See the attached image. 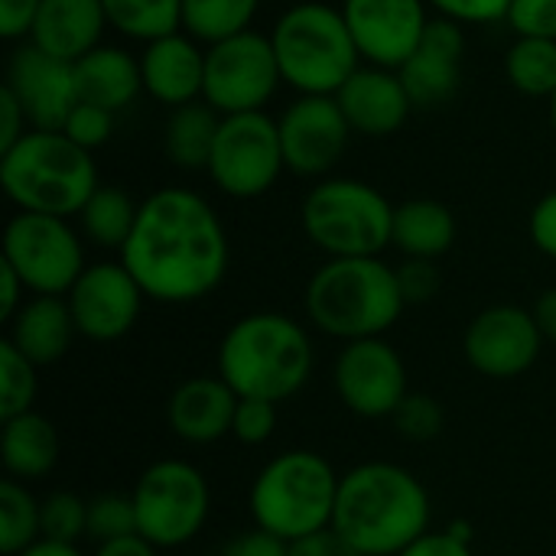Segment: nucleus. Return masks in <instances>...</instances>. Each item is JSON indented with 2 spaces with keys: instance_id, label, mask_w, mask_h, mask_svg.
I'll return each mask as SVG.
<instances>
[{
  "instance_id": "nucleus-30",
  "label": "nucleus",
  "mask_w": 556,
  "mask_h": 556,
  "mask_svg": "<svg viewBox=\"0 0 556 556\" xmlns=\"http://www.w3.org/2000/svg\"><path fill=\"white\" fill-rule=\"evenodd\" d=\"M505 75L515 91L551 101L556 94V39L515 36L505 55Z\"/></svg>"
},
{
  "instance_id": "nucleus-37",
  "label": "nucleus",
  "mask_w": 556,
  "mask_h": 556,
  "mask_svg": "<svg viewBox=\"0 0 556 556\" xmlns=\"http://www.w3.org/2000/svg\"><path fill=\"white\" fill-rule=\"evenodd\" d=\"M394 430L410 440V443H430L443 433V424H446V414L440 407L437 397L430 394H407L401 401V407L394 410Z\"/></svg>"
},
{
  "instance_id": "nucleus-32",
  "label": "nucleus",
  "mask_w": 556,
  "mask_h": 556,
  "mask_svg": "<svg viewBox=\"0 0 556 556\" xmlns=\"http://www.w3.org/2000/svg\"><path fill=\"white\" fill-rule=\"evenodd\" d=\"M108 26L127 39L153 42L182 29V0H101Z\"/></svg>"
},
{
  "instance_id": "nucleus-5",
  "label": "nucleus",
  "mask_w": 556,
  "mask_h": 556,
  "mask_svg": "<svg viewBox=\"0 0 556 556\" xmlns=\"http://www.w3.org/2000/svg\"><path fill=\"white\" fill-rule=\"evenodd\" d=\"M0 186L20 212L72 218L101 182L91 150L62 130H29L0 153Z\"/></svg>"
},
{
  "instance_id": "nucleus-35",
  "label": "nucleus",
  "mask_w": 556,
  "mask_h": 556,
  "mask_svg": "<svg viewBox=\"0 0 556 556\" xmlns=\"http://www.w3.org/2000/svg\"><path fill=\"white\" fill-rule=\"evenodd\" d=\"M39 528L42 541L75 544L88 538V502L72 492H52L39 502Z\"/></svg>"
},
{
  "instance_id": "nucleus-51",
  "label": "nucleus",
  "mask_w": 556,
  "mask_h": 556,
  "mask_svg": "<svg viewBox=\"0 0 556 556\" xmlns=\"http://www.w3.org/2000/svg\"><path fill=\"white\" fill-rule=\"evenodd\" d=\"M94 556H156V547L143 541L140 534H134V538H121L111 544H98Z\"/></svg>"
},
{
  "instance_id": "nucleus-49",
  "label": "nucleus",
  "mask_w": 556,
  "mask_h": 556,
  "mask_svg": "<svg viewBox=\"0 0 556 556\" xmlns=\"http://www.w3.org/2000/svg\"><path fill=\"white\" fill-rule=\"evenodd\" d=\"M0 319L3 323H10L16 313H20V306L26 303L23 300V293H26V287H23V280L16 277V270L13 267H7L3 261H0Z\"/></svg>"
},
{
  "instance_id": "nucleus-38",
  "label": "nucleus",
  "mask_w": 556,
  "mask_h": 556,
  "mask_svg": "<svg viewBox=\"0 0 556 556\" xmlns=\"http://www.w3.org/2000/svg\"><path fill=\"white\" fill-rule=\"evenodd\" d=\"M62 134H65L68 140H75L78 147H85V150L94 153V150L104 147V143L111 140V134H114V111L98 108V104H91V101H78V104L72 108V114H68Z\"/></svg>"
},
{
  "instance_id": "nucleus-13",
  "label": "nucleus",
  "mask_w": 556,
  "mask_h": 556,
  "mask_svg": "<svg viewBox=\"0 0 556 556\" xmlns=\"http://www.w3.org/2000/svg\"><path fill=\"white\" fill-rule=\"evenodd\" d=\"M332 381L339 401L365 420L394 417L407 391V368L397 349L384 339H358L345 342L336 358Z\"/></svg>"
},
{
  "instance_id": "nucleus-3",
  "label": "nucleus",
  "mask_w": 556,
  "mask_h": 556,
  "mask_svg": "<svg viewBox=\"0 0 556 556\" xmlns=\"http://www.w3.org/2000/svg\"><path fill=\"white\" fill-rule=\"evenodd\" d=\"M313 375L309 332L283 313L241 316L218 345V378L238 397L290 401Z\"/></svg>"
},
{
  "instance_id": "nucleus-50",
  "label": "nucleus",
  "mask_w": 556,
  "mask_h": 556,
  "mask_svg": "<svg viewBox=\"0 0 556 556\" xmlns=\"http://www.w3.org/2000/svg\"><path fill=\"white\" fill-rule=\"evenodd\" d=\"M534 319H538V329L544 336V342H554L556 345V287L554 290H544L534 303Z\"/></svg>"
},
{
  "instance_id": "nucleus-48",
  "label": "nucleus",
  "mask_w": 556,
  "mask_h": 556,
  "mask_svg": "<svg viewBox=\"0 0 556 556\" xmlns=\"http://www.w3.org/2000/svg\"><path fill=\"white\" fill-rule=\"evenodd\" d=\"M290 556H365L362 551H355L345 538H339L332 528L319 531L313 538H303L296 544H290Z\"/></svg>"
},
{
  "instance_id": "nucleus-45",
  "label": "nucleus",
  "mask_w": 556,
  "mask_h": 556,
  "mask_svg": "<svg viewBox=\"0 0 556 556\" xmlns=\"http://www.w3.org/2000/svg\"><path fill=\"white\" fill-rule=\"evenodd\" d=\"M531 241L541 254L556 261V189L547 192L544 199H538L534 212H531Z\"/></svg>"
},
{
  "instance_id": "nucleus-42",
  "label": "nucleus",
  "mask_w": 556,
  "mask_h": 556,
  "mask_svg": "<svg viewBox=\"0 0 556 556\" xmlns=\"http://www.w3.org/2000/svg\"><path fill=\"white\" fill-rule=\"evenodd\" d=\"M440 16L456 23H498L508 16L511 0H427Z\"/></svg>"
},
{
  "instance_id": "nucleus-44",
  "label": "nucleus",
  "mask_w": 556,
  "mask_h": 556,
  "mask_svg": "<svg viewBox=\"0 0 556 556\" xmlns=\"http://www.w3.org/2000/svg\"><path fill=\"white\" fill-rule=\"evenodd\" d=\"M42 0H0V36L16 42L29 39Z\"/></svg>"
},
{
  "instance_id": "nucleus-28",
  "label": "nucleus",
  "mask_w": 556,
  "mask_h": 556,
  "mask_svg": "<svg viewBox=\"0 0 556 556\" xmlns=\"http://www.w3.org/2000/svg\"><path fill=\"white\" fill-rule=\"evenodd\" d=\"M218 127H222V114L208 101L173 108L163 134L166 160L179 169H208Z\"/></svg>"
},
{
  "instance_id": "nucleus-41",
  "label": "nucleus",
  "mask_w": 556,
  "mask_h": 556,
  "mask_svg": "<svg viewBox=\"0 0 556 556\" xmlns=\"http://www.w3.org/2000/svg\"><path fill=\"white\" fill-rule=\"evenodd\" d=\"M505 23L515 36L556 39V0H511Z\"/></svg>"
},
{
  "instance_id": "nucleus-8",
  "label": "nucleus",
  "mask_w": 556,
  "mask_h": 556,
  "mask_svg": "<svg viewBox=\"0 0 556 556\" xmlns=\"http://www.w3.org/2000/svg\"><path fill=\"white\" fill-rule=\"evenodd\" d=\"M394 208L381 189L339 176L319 179L300 208L306 238L329 257H381L394 241Z\"/></svg>"
},
{
  "instance_id": "nucleus-18",
  "label": "nucleus",
  "mask_w": 556,
  "mask_h": 556,
  "mask_svg": "<svg viewBox=\"0 0 556 556\" xmlns=\"http://www.w3.org/2000/svg\"><path fill=\"white\" fill-rule=\"evenodd\" d=\"M3 85L23 104L33 130H62L72 108L81 101L78 81H75V65L42 52L29 39L10 52Z\"/></svg>"
},
{
  "instance_id": "nucleus-26",
  "label": "nucleus",
  "mask_w": 556,
  "mask_h": 556,
  "mask_svg": "<svg viewBox=\"0 0 556 556\" xmlns=\"http://www.w3.org/2000/svg\"><path fill=\"white\" fill-rule=\"evenodd\" d=\"M0 459L10 479L36 482L46 479L59 463V433L52 420L36 410L3 420L0 430Z\"/></svg>"
},
{
  "instance_id": "nucleus-22",
  "label": "nucleus",
  "mask_w": 556,
  "mask_h": 556,
  "mask_svg": "<svg viewBox=\"0 0 556 556\" xmlns=\"http://www.w3.org/2000/svg\"><path fill=\"white\" fill-rule=\"evenodd\" d=\"M238 394L225 378H189L182 381L166 404V420L173 437L192 446H208L218 443L222 437L231 433L235 427V410H238Z\"/></svg>"
},
{
  "instance_id": "nucleus-19",
  "label": "nucleus",
  "mask_w": 556,
  "mask_h": 556,
  "mask_svg": "<svg viewBox=\"0 0 556 556\" xmlns=\"http://www.w3.org/2000/svg\"><path fill=\"white\" fill-rule=\"evenodd\" d=\"M466 26L446 16H430L417 52L397 68L414 108H440L453 101L463 81Z\"/></svg>"
},
{
  "instance_id": "nucleus-2",
  "label": "nucleus",
  "mask_w": 556,
  "mask_h": 556,
  "mask_svg": "<svg viewBox=\"0 0 556 556\" xmlns=\"http://www.w3.org/2000/svg\"><path fill=\"white\" fill-rule=\"evenodd\" d=\"M424 482L394 463H362L339 482L332 531L365 556H397L430 534Z\"/></svg>"
},
{
  "instance_id": "nucleus-1",
  "label": "nucleus",
  "mask_w": 556,
  "mask_h": 556,
  "mask_svg": "<svg viewBox=\"0 0 556 556\" xmlns=\"http://www.w3.org/2000/svg\"><path fill=\"white\" fill-rule=\"evenodd\" d=\"M121 264L147 300L195 303L215 293L228 274V231L208 199L166 186L140 202L137 225L121 248Z\"/></svg>"
},
{
  "instance_id": "nucleus-29",
  "label": "nucleus",
  "mask_w": 556,
  "mask_h": 556,
  "mask_svg": "<svg viewBox=\"0 0 556 556\" xmlns=\"http://www.w3.org/2000/svg\"><path fill=\"white\" fill-rule=\"evenodd\" d=\"M137 215H140V202H134L130 192H124L121 186H98L94 195L78 212V222H81V235L91 244L121 251L137 225Z\"/></svg>"
},
{
  "instance_id": "nucleus-15",
  "label": "nucleus",
  "mask_w": 556,
  "mask_h": 556,
  "mask_svg": "<svg viewBox=\"0 0 556 556\" xmlns=\"http://www.w3.org/2000/svg\"><path fill=\"white\" fill-rule=\"evenodd\" d=\"M65 300L78 336L91 342H117L137 326L147 293L121 261H101L85 267Z\"/></svg>"
},
{
  "instance_id": "nucleus-9",
  "label": "nucleus",
  "mask_w": 556,
  "mask_h": 556,
  "mask_svg": "<svg viewBox=\"0 0 556 556\" xmlns=\"http://www.w3.org/2000/svg\"><path fill=\"white\" fill-rule=\"evenodd\" d=\"M137 534L156 551H173L199 538L212 511L205 476L186 459H160L134 485Z\"/></svg>"
},
{
  "instance_id": "nucleus-17",
  "label": "nucleus",
  "mask_w": 556,
  "mask_h": 556,
  "mask_svg": "<svg viewBox=\"0 0 556 556\" xmlns=\"http://www.w3.org/2000/svg\"><path fill=\"white\" fill-rule=\"evenodd\" d=\"M427 7V0H342L362 62L397 72L417 52L430 26Z\"/></svg>"
},
{
  "instance_id": "nucleus-33",
  "label": "nucleus",
  "mask_w": 556,
  "mask_h": 556,
  "mask_svg": "<svg viewBox=\"0 0 556 556\" xmlns=\"http://www.w3.org/2000/svg\"><path fill=\"white\" fill-rule=\"evenodd\" d=\"M36 541H42L39 502L33 498L26 482L3 479L0 482V551L7 556H20Z\"/></svg>"
},
{
  "instance_id": "nucleus-53",
  "label": "nucleus",
  "mask_w": 556,
  "mask_h": 556,
  "mask_svg": "<svg viewBox=\"0 0 556 556\" xmlns=\"http://www.w3.org/2000/svg\"><path fill=\"white\" fill-rule=\"evenodd\" d=\"M551 124H554V134H556V94L551 98Z\"/></svg>"
},
{
  "instance_id": "nucleus-34",
  "label": "nucleus",
  "mask_w": 556,
  "mask_h": 556,
  "mask_svg": "<svg viewBox=\"0 0 556 556\" xmlns=\"http://www.w3.org/2000/svg\"><path fill=\"white\" fill-rule=\"evenodd\" d=\"M36 391H39L36 365L10 339H3L0 342V420L33 410Z\"/></svg>"
},
{
  "instance_id": "nucleus-12",
  "label": "nucleus",
  "mask_w": 556,
  "mask_h": 556,
  "mask_svg": "<svg viewBox=\"0 0 556 556\" xmlns=\"http://www.w3.org/2000/svg\"><path fill=\"white\" fill-rule=\"evenodd\" d=\"M283 85L277 52L270 36L248 29L231 39L205 46V88L202 101H208L222 117L264 111V104Z\"/></svg>"
},
{
  "instance_id": "nucleus-31",
  "label": "nucleus",
  "mask_w": 556,
  "mask_h": 556,
  "mask_svg": "<svg viewBox=\"0 0 556 556\" xmlns=\"http://www.w3.org/2000/svg\"><path fill=\"white\" fill-rule=\"evenodd\" d=\"M261 0H182V29L202 46L248 33Z\"/></svg>"
},
{
  "instance_id": "nucleus-7",
  "label": "nucleus",
  "mask_w": 556,
  "mask_h": 556,
  "mask_svg": "<svg viewBox=\"0 0 556 556\" xmlns=\"http://www.w3.org/2000/svg\"><path fill=\"white\" fill-rule=\"evenodd\" d=\"M336 469L313 450H290L274 456L254 479L248 508L257 528L296 544L332 528L339 498Z\"/></svg>"
},
{
  "instance_id": "nucleus-25",
  "label": "nucleus",
  "mask_w": 556,
  "mask_h": 556,
  "mask_svg": "<svg viewBox=\"0 0 556 556\" xmlns=\"http://www.w3.org/2000/svg\"><path fill=\"white\" fill-rule=\"evenodd\" d=\"M75 81H78L81 101H91L114 114L124 111L127 104H134L137 94L143 91L140 59L130 55L127 49L108 46V42H101L98 49H91L88 55H81L75 62Z\"/></svg>"
},
{
  "instance_id": "nucleus-21",
  "label": "nucleus",
  "mask_w": 556,
  "mask_h": 556,
  "mask_svg": "<svg viewBox=\"0 0 556 556\" xmlns=\"http://www.w3.org/2000/svg\"><path fill=\"white\" fill-rule=\"evenodd\" d=\"M143 91L166 108L202 101L205 88V46L186 29L160 36L140 52Z\"/></svg>"
},
{
  "instance_id": "nucleus-16",
  "label": "nucleus",
  "mask_w": 556,
  "mask_h": 556,
  "mask_svg": "<svg viewBox=\"0 0 556 556\" xmlns=\"http://www.w3.org/2000/svg\"><path fill=\"white\" fill-rule=\"evenodd\" d=\"M544 336L531 309L521 306H489L466 329V358L485 378H518L534 368Z\"/></svg>"
},
{
  "instance_id": "nucleus-27",
  "label": "nucleus",
  "mask_w": 556,
  "mask_h": 556,
  "mask_svg": "<svg viewBox=\"0 0 556 556\" xmlns=\"http://www.w3.org/2000/svg\"><path fill=\"white\" fill-rule=\"evenodd\" d=\"M456 241V218L437 199H410L394 208V248L404 257L437 261Z\"/></svg>"
},
{
  "instance_id": "nucleus-24",
  "label": "nucleus",
  "mask_w": 556,
  "mask_h": 556,
  "mask_svg": "<svg viewBox=\"0 0 556 556\" xmlns=\"http://www.w3.org/2000/svg\"><path fill=\"white\" fill-rule=\"evenodd\" d=\"M78 329L65 296H33L10 319V342L36 365H55L68 355Z\"/></svg>"
},
{
  "instance_id": "nucleus-23",
  "label": "nucleus",
  "mask_w": 556,
  "mask_h": 556,
  "mask_svg": "<svg viewBox=\"0 0 556 556\" xmlns=\"http://www.w3.org/2000/svg\"><path fill=\"white\" fill-rule=\"evenodd\" d=\"M104 26L108 13L101 0H42L29 42L75 65L104 42Z\"/></svg>"
},
{
  "instance_id": "nucleus-52",
  "label": "nucleus",
  "mask_w": 556,
  "mask_h": 556,
  "mask_svg": "<svg viewBox=\"0 0 556 556\" xmlns=\"http://www.w3.org/2000/svg\"><path fill=\"white\" fill-rule=\"evenodd\" d=\"M20 556H81L75 544H55V541H36Z\"/></svg>"
},
{
  "instance_id": "nucleus-47",
  "label": "nucleus",
  "mask_w": 556,
  "mask_h": 556,
  "mask_svg": "<svg viewBox=\"0 0 556 556\" xmlns=\"http://www.w3.org/2000/svg\"><path fill=\"white\" fill-rule=\"evenodd\" d=\"M472 541H466V538H459L456 531H430V534H424L417 544H410L404 554L397 556H472V547H469Z\"/></svg>"
},
{
  "instance_id": "nucleus-14",
  "label": "nucleus",
  "mask_w": 556,
  "mask_h": 556,
  "mask_svg": "<svg viewBox=\"0 0 556 556\" xmlns=\"http://www.w3.org/2000/svg\"><path fill=\"white\" fill-rule=\"evenodd\" d=\"M277 127L287 169L306 179L332 173L352 137L336 94H296L277 117Z\"/></svg>"
},
{
  "instance_id": "nucleus-43",
  "label": "nucleus",
  "mask_w": 556,
  "mask_h": 556,
  "mask_svg": "<svg viewBox=\"0 0 556 556\" xmlns=\"http://www.w3.org/2000/svg\"><path fill=\"white\" fill-rule=\"evenodd\" d=\"M222 556H290V544L283 538H277V534L254 525L251 531L228 541Z\"/></svg>"
},
{
  "instance_id": "nucleus-46",
  "label": "nucleus",
  "mask_w": 556,
  "mask_h": 556,
  "mask_svg": "<svg viewBox=\"0 0 556 556\" xmlns=\"http://www.w3.org/2000/svg\"><path fill=\"white\" fill-rule=\"evenodd\" d=\"M29 117L23 111V104L16 101V94L3 85L0 88V153L10 150L16 140H23L29 134Z\"/></svg>"
},
{
  "instance_id": "nucleus-20",
  "label": "nucleus",
  "mask_w": 556,
  "mask_h": 556,
  "mask_svg": "<svg viewBox=\"0 0 556 556\" xmlns=\"http://www.w3.org/2000/svg\"><path fill=\"white\" fill-rule=\"evenodd\" d=\"M336 101L352 134H365V137L397 134L414 111V101L404 88L401 72L368 65V62H362L358 72L336 91Z\"/></svg>"
},
{
  "instance_id": "nucleus-54",
  "label": "nucleus",
  "mask_w": 556,
  "mask_h": 556,
  "mask_svg": "<svg viewBox=\"0 0 556 556\" xmlns=\"http://www.w3.org/2000/svg\"><path fill=\"white\" fill-rule=\"evenodd\" d=\"M215 556H222V554H215Z\"/></svg>"
},
{
  "instance_id": "nucleus-6",
  "label": "nucleus",
  "mask_w": 556,
  "mask_h": 556,
  "mask_svg": "<svg viewBox=\"0 0 556 556\" xmlns=\"http://www.w3.org/2000/svg\"><path fill=\"white\" fill-rule=\"evenodd\" d=\"M283 85L296 94H336L362 65L342 7L323 0L293 3L270 29Z\"/></svg>"
},
{
  "instance_id": "nucleus-36",
  "label": "nucleus",
  "mask_w": 556,
  "mask_h": 556,
  "mask_svg": "<svg viewBox=\"0 0 556 556\" xmlns=\"http://www.w3.org/2000/svg\"><path fill=\"white\" fill-rule=\"evenodd\" d=\"M137 534V508L134 495L104 492L88 502V538L98 544H111Z\"/></svg>"
},
{
  "instance_id": "nucleus-11",
  "label": "nucleus",
  "mask_w": 556,
  "mask_h": 556,
  "mask_svg": "<svg viewBox=\"0 0 556 556\" xmlns=\"http://www.w3.org/2000/svg\"><path fill=\"white\" fill-rule=\"evenodd\" d=\"M283 169L287 163H283L277 117H270L267 111L222 117L208 160V176L225 195L257 199L277 186Z\"/></svg>"
},
{
  "instance_id": "nucleus-39",
  "label": "nucleus",
  "mask_w": 556,
  "mask_h": 556,
  "mask_svg": "<svg viewBox=\"0 0 556 556\" xmlns=\"http://www.w3.org/2000/svg\"><path fill=\"white\" fill-rule=\"evenodd\" d=\"M277 430V404L261 397H241L235 410L231 437L244 446H264Z\"/></svg>"
},
{
  "instance_id": "nucleus-10",
  "label": "nucleus",
  "mask_w": 556,
  "mask_h": 556,
  "mask_svg": "<svg viewBox=\"0 0 556 556\" xmlns=\"http://www.w3.org/2000/svg\"><path fill=\"white\" fill-rule=\"evenodd\" d=\"M36 296H68L85 274V248L68 218L16 212L3 228V257Z\"/></svg>"
},
{
  "instance_id": "nucleus-40",
  "label": "nucleus",
  "mask_w": 556,
  "mask_h": 556,
  "mask_svg": "<svg viewBox=\"0 0 556 556\" xmlns=\"http://www.w3.org/2000/svg\"><path fill=\"white\" fill-rule=\"evenodd\" d=\"M397 287H401V296L407 306H424L443 290V274H440L437 261L407 257L397 267Z\"/></svg>"
},
{
  "instance_id": "nucleus-4",
  "label": "nucleus",
  "mask_w": 556,
  "mask_h": 556,
  "mask_svg": "<svg viewBox=\"0 0 556 556\" xmlns=\"http://www.w3.org/2000/svg\"><path fill=\"white\" fill-rule=\"evenodd\" d=\"M309 323L342 342L384 339L407 309L397 267L381 257H329L306 283Z\"/></svg>"
}]
</instances>
